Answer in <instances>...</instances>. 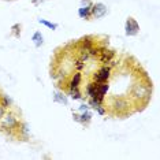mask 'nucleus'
<instances>
[{"mask_svg": "<svg viewBox=\"0 0 160 160\" xmlns=\"http://www.w3.org/2000/svg\"><path fill=\"white\" fill-rule=\"evenodd\" d=\"M3 115H4V108H3V107H0V119L3 118Z\"/></svg>", "mask_w": 160, "mask_h": 160, "instance_id": "obj_17", "label": "nucleus"}, {"mask_svg": "<svg viewBox=\"0 0 160 160\" xmlns=\"http://www.w3.org/2000/svg\"><path fill=\"white\" fill-rule=\"evenodd\" d=\"M81 82V74H74V78L71 80V84H70V89H74V88H78V85Z\"/></svg>", "mask_w": 160, "mask_h": 160, "instance_id": "obj_11", "label": "nucleus"}, {"mask_svg": "<svg viewBox=\"0 0 160 160\" xmlns=\"http://www.w3.org/2000/svg\"><path fill=\"white\" fill-rule=\"evenodd\" d=\"M16 123H18V122H16V118L14 115H6L3 118V127L4 129H12V127H15L16 126Z\"/></svg>", "mask_w": 160, "mask_h": 160, "instance_id": "obj_5", "label": "nucleus"}, {"mask_svg": "<svg viewBox=\"0 0 160 160\" xmlns=\"http://www.w3.org/2000/svg\"><path fill=\"white\" fill-rule=\"evenodd\" d=\"M32 41H34V45H36V47H41L43 41H44V37H43L41 32H36V33H34L33 37H32Z\"/></svg>", "mask_w": 160, "mask_h": 160, "instance_id": "obj_8", "label": "nucleus"}, {"mask_svg": "<svg viewBox=\"0 0 160 160\" xmlns=\"http://www.w3.org/2000/svg\"><path fill=\"white\" fill-rule=\"evenodd\" d=\"M90 12H92V15L95 16L96 19H99V18H103V16L107 14V7H105L104 4L97 3V4H95V6H92Z\"/></svg>", "mask_w": 160, "mask_h": 160, "instance_id": "obj_4", "label": "nucleus"}, {"mask_svg": "<svg viewBox=\"0 0 160 160\" xmlns=\"http://www.w3.org/2000/svg\"><path fill=\"white\" fill-rule=\"evenodd\" d=\"M112 56H114V52H110V51H108V55H107V51H105V52H104V56L101 58V60H103L104 63H105V62H110Z\"/></svg>", "mask_w": 160, "mask_h": 160, "instance_id": "obj_14", "label": "nucleus"}, {"mask_svg": "<svg viewBox=\"0 0 160 160\" xmlns=\"http://www.w3.org/2000/svg\"><path fill=\"white\" fill-rule=\"evenodd\" d=\"M70 96H71V99H74V100L81 99V93H80V90H78V88L71 89V90H70Z\"/></svg>", "mask_w": 160, "mask_h": 160, "instance_id": "obj_13", "label": "nucleus"}, {"mask_svg": "<svg viewBox=\"0 0 160 160\" xmlns=\"http://www.w3.org/2000/svg\"><path fill=\"white\" fill-rule=\"evenodd\" d=\"M112 107L115 108V110H118V111H122V110H126V108L129 107V103L124 99H120V97H118V99H114L112 100Z\"/></svg>", "mask_w": 160, "mask_h": 160, "instance_id": "obj_6", "label": "nucleus"}, {"mask_svg": "<svg viewBox=\"0 0 160 160\" xmlns=\"http://www.w3.org/2000/svg\"><path fill=\"white\" fill-rule=\"evenodd\" d=\"M110 73H111V70H110L108 67L100 68V70L95 74V81H96V84H103V82H105V81L110 78Z\"/></svg>", "mask_w": 160, "mask_h": 160, "instance_id": "obj_3", "label": "nucleus"}, {"mask_svg": "<svg viewBox=\"0 0 160 160\" xmlns=\"http://www.w3.org/2000/svg\"><path fill=\"white\" fill-rule=\"evenodd\" d=\"M132 96L136 99H142V97H149V88L141 84H136L132 89Z\"/></svg>", "mask_w": 160, "mask_h": 160, "instance_id": "obj_1", "label": "nucleus"}, {"mask_svg": "<svg viewBox=\"0 0 160 160\" xmlns=\"http://www.w3.org/2000/svg\"><path fill=\"white\" fill-rule=\"evenodd\" d=\"M53 100L56 101V103H60V104H67V97L64 96L63 93H59V92H56L53 93Z\"/></svg>", "mask_w": 160, "mask_h": 160, "instance_id": "obj_9", "label": "nucleus"}, {"mask_svg": "<svg viewBox=\"0 0 160 160\" xmlns=\"http://www.w3.org/2000/svg\"><path fill=\"white\" fill-rule=\"evenodd\" d=\"M86 92H88V95L92 99H95V97L97 96V88H96V84H90L88 85V88H86Z\"/></svg>", "mask_w": 160, "mask_h": 160, "instance_id": "obj_10", "label": "nucleus"}, {"mask_svg": "<svg viewBox=\"0 0 160 160\" xmlns=\"http://www.w3.org/2000/svg\"><path fill=\"white\" fill-rule=\"evenodd\" d=\"M81 1H82V6H92V4H90V1H89V0H81Z\"/></svg>", "mask_w": 160, "mask_h": 160, "instance_id": "obj_16", "label": "nucleus"}, {"mask_svg": "<svg viewBox=\"0 0 160 160\" xmlns=\"http://www.w3.org/2000/svg\"><path fill=\"white\" fill-rule=\"evenodd\" d=\"M124 29H126V34H127V36H136L137 33H138V30H140V26H138L136 19L129 18V19L126 21V28Z\"/></svg>", "mask_w": 160, "mask_h": 160, "instance_id": "obj_2", "label": "nucleus"}, {"mask_svg": "<svg viewBox=\"0 0 160 160\" xmlns=\"http://www.w3.org/2000/svg\"><path fill=\"white\" fill-rule=\"evenodd\" d=\"M90 10H92V6H85V7L82 6V7L78 10V15H80L81 18H85V19H86V18L90 15Z\"/></svg>", "mask_w": 160, "mask_h": 160, "instance_id": "obj_7", "label": "nucleus"}, {"mask_svg": "<svg viewBox=\"0 0 160 160\" xmlns=\"http://www.w3.org/2000/svg\"><path fill=\"white\" fill-rule=\"evenodd\" d=\"M38 22H40L41 25H45L47 28L52 29V30H55V29H58V25H56V23H51V22H48V21H45V19H38Z\"/></svg>", "mask_w": 160, "mask_h": 160, "instance_id": "obj_12", "label": "nucleus"}, {"mask_svg": "<svg viewBox=\"0 0 160 160\" xmlns=\"http://www.w3.org/2000/svg\"><path fill=\"white\" fill-rule=\"evenodd\" d=\"M80 110H81V111H88V105H86V104H82V105L80 107Z\"/></svg>", "mask_w": 160, "mask_h": 160, "instance_id": "obj_15", "label": "nucleus"}]
</instances>
